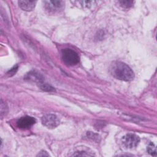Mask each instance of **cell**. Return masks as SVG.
<instances>
[{
  "instance_id": "1",
  "label": "cell",
  "mask_w": 157,
  "mask_h": 157,
  "mask_svg": "<svg viewBox=\"0 0 157 157\" xmlns=\"http://www.w3.org/2000/svg\"><path fill=\"white\" fill-rule=\"evenodd\" d=\"M111 75L117 79L123 81H131L134 78L132 70L124 63L121 61L113 62L110 67Z\"/></svg>"
},
{
  "instance_id": "2",
  "label": "cell",
  "mask_w": 157,
  "mask_h": 157,
  "mask_svg": "<svg viewBox=\"0 0 157 157\" xmlns=\"http://www.w3.org/2000/svg\"><path fill=\"white\" fill-rule=\"evenodd\" d=\"M63 61L69 66H74L78 63L80 58L78 53L70 48H64L61 51Z\"/></svg>"
},
{
  "instance_id": "3",
  "label": "cell",
  "mask_w": 157,
  "mask_h": 157,
  "mask_svg": "<svg viewBox=\"0 0 157 157\" xmlns=\"http://www.w3.org/2000/svg\"><path fill=\"white\" fill-rule=\"evenodd\" d=\"M140 142V138L134 134H128L124 136L121 139L123 145L126 148L136 147Z\"/></svg>"
},
{
  "instance_id": "4",
  "label": "cell",
  "mask_w": 157,
  "mask_h": 157,
  "mask_svg": "<svg viewBox=\"0 0 157 157\" xmlns=\"http://www.w3.org/2000/svg\"><path fill=\"white\" fill-rule=\"evenodd\" d=\"M42 123L48 129H53L57 127L59 124L58 117L55 114H47L42 117Z\"/></svg>"
},
{
  "instance_id": "5",
  "label": "cell",
  "mask_w": 157,
  "mask_h": 157,
  "mask_svg": "<svg viewBox=\"0 0 157 157\" xmlns=\"http://www.w3.org/2000/svg\"><path fill=\"white\" fill-rule=\"evenodd\" d=\"M36 123V119L30 116L21 117L17 121V126L20 129H28L31 127Z\"/></svg>"
},
{
  "instance_id": "6",
  "label": "cell",
  "mask_w": 157,
  "mask_h": 157,
  "mask_svg": "<svg viewBox=\"0 0 157 157\" xmlns=\"http://www.w3.org/2000/svg\"><path fill=\"white\" fill-rule=\"evenodd\" d=\"M45 7L50 12H59L63 9L64 2L62 1H45Z\"/></svg>"
},
{
  "instance_id": "7",
  "label": "cell",
  "mask_w": 157,
  "mask_h": 157,
  "mask_svg": "<svg viewBox=\"0 0 157 157\" xmlns=\"http://www.w3.org/2000/svg\"><path fill=\"white\" fill-rule=\"evenodd\" d=\"M25 78L26 79H28V80H31L33 82H37V84L40 83L41 82H43V80H44V77L40 73H38L34 71H31L29 73H28L25 75Z\"/></svg>"
},
{
  "instance_id": "8",
  "label": "cell",
  "mask_w": 157,
  "mask_h": 157,
  "mask_svg": "<svg viewBox=\"0 0 157 157\" xmlns=\"http://www.w3.org/2000/svg\"><path fill=\"white\" fill-rule=\"evenodd\" d=\"M19 7L23 10L31 11L36 6V1H19L18 2Z\"/></svg>"
},
{
  "instance_id": "9",
  "label": "cell",
  "mask_w": 157,
  "mask_h": 157,
  "mask_svg": "<svg viewBox=\"0 0 157 157\" xmlns=\"http://www.w3.org/2000/svg\"><path fill=\"white\" fill-rule=\"evenodd\" d=\"M38 86L42 90L45 91H48V92H54V91H55V88L53 86H52L51 85H50L49 84L47 83L41 82V83L38 84Z\"/></svg>"
},
{
  "instance_id": "10",
  "label": "cell",
  "mask_w": 157,
  "mask_h": 157,
  "mask_svg": "<svg viewBox=\"0 0 157 157\" xmlns=\"http://www.w3.org/2000/svg\"><path fill=\"white\" fill-rule=\"evenodd\" d=\"M119 3L122 7L124 8H129L133 5L134 2L132 1H129V0H121V1H119Z\"/></svg>"
},
{
  "instance_id": "11",
  "label": "cell",
  "mask_w": 157,
  "mask_h": 157,
  "mask_svg": "<svg viewBox=\"0 0 157 157\" xmlns=\"http://www.w3.org/2000/svg\"><path fill=\"white\" fill-rule=\"evenodd\" d=\"M147 151L151 155H153V156H155L156 155V147H155V145L153 144L150 143L148 145V146L147 147Z\"/></svg>"
},
{
  "instance_id": "12",
  "label": "cell",
  "mask_w": 157,
  "mask_h": 157,
  "mask_svg": "<svg viewBox=\"0 0 157 157\" xmlns=\"http://www.w3.org/2000/svg\"><path fill=\"white\" fill-rule=\"evenodd\" d=\"M17 67H13V68H12L8 72H7V74H9L10 75V76H12V75H13V74H15V72H17Z\"/></svg>"
},
{
  "instance_id": "13",
  "label": "cell",
  "mask_w": 157,
  "mask_h": 157,
  "mask_svg": "<svg viewBox=\"0 0 157 157\" xmlns=\"http://www.w3.org/2000/svg\"><path fill=\"white\" fill-rule=\"evenodd\" d=\"M37 156H48L49 155L47 154V153L45 151H40L38 155Z\"/></svg>"
}]
</instances>
